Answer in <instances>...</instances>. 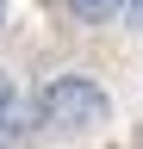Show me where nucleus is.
Returning a JSON list of instances; mask_svg holds the SVG:
<instances>
[{
	"instance_id": "f257e3e1",
	"label": "nucleus",
	"mask_w": 143,
	"mask_h": 149,
	"mask_svg": "<svg viewBox=\"0 0 143 149\" xmlns=\"http://www.w3.org/2000/svg\"><path fill=\"white\" fill-rule=\"evenodd\" d=\"M106 112L112 106L87 74H56L38 93V124H50V130H93V124H106Z\"/></svg>"
},
{
	"instance_id": "20e7f679",
	"label": "nucleus",
	"mask_w": 143,
	"mask_h": 149,
	"mask_svg": "<svg viewBox=\"0 0 143 149\" xmlns=\"http://www.w3.org/2000/svg\"><path fill=\"white\" fill-rule=\"evenodd\" d=\"M124 13H131V25H143V0H124Z\"/></svg>"
},
{
	"instance_id": "f03ea898",
	"label": "nucleus",
	"mask_w": 143,
	"mask_h": 149,
	"mask_svg": "<svg viewBox=\"0 0 143 149\" xmlns=\"http://www.w3.org/2000/svg\"><path fill=\"white\" fill-rule=\"evenodd\" d=\"M75 6V19H87V25H106L112 13H124V0H68Z\"/></svg>"
},
{
	"instance_id": "7ed1b4c3",
	"label": "nucleus",
	"mask_w": 143,
	"mask_h": 149,
	"mask_svg": "<svg viewBox=\"0 0 143 149\" xmlns=\"http://www.w3.org/2000/svg\"><path fill=\"white\" fill-rule=\"evenodd\" d=\"M6 130H19V93H13V81L0 74V137Z\"/></svg>"
},
{
	"instance_id": "39448f33",
	"label": "nucleus",
	"mask_w": 143,
	"mask_h": 149,
	"mask_svg": "<svg viewBox=\"0 0 143 149\" xmlns=\"http://www.w3.org/2000/svg\"><path fill=\"white\" fill-rule=\"evenodd\" d=\"M0 25H6V0H0Z\"/></svg>"
}]
</instances>
